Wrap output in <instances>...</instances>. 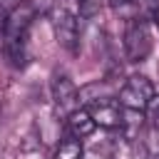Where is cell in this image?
<instances>
[{"mask_svg": "<svg viewBox=\"0 0 159 159\" xmlns=\"http://www.w3.org/2000/svg\"><path fill=\"white\" fill-rule=\"evenodd\" d=\"M139 2H142V10H144L147 20L149 17H159V0H139Z\"/></svg>", "mask_w": 159, "mask_h": 159, "instance_id": "obj_9", "label": "cell"}, {"mask_svg": "<svg viewBox=\"0 0 159 159\" xmlns=\"http://www.w3.org/2000/svg\"><path fill=\"white\" fill-rule=\"evenodd\" d=\"M114 7H119V5H127V2H132V0H109Z\"/></svg>", "mask_w": 159, "mask_h": 159, "instance_id": "obj_11", "label": "cell"}, {"mask_svg": "<svg viewBox=\"0 0 159 159\" xmlns=\"http://www.w3.org/2000/svg\"><path fill=\"white\" fill-rule=\"evenodd\" d=\"M52 102L60 114H70L80 104V89L67 75H55L52 80Z\"/></svg>", "mask_w": 159, "mask_h": 159, "instance_id": "obj_5", "label": "cell"}, {"mask_svg": "<svg viewBox=\"0 0 159 159\" xmlns=\"http://www.w3.org/2000/svg\"><path fill=\"white\" fill-rule=\"evenodd\" d=\"M52 30L57 42L67 50L75 52L77 50V37H80V22H77V10L70 5H57L52 12Z\"/></svg>", "mask_w": 159, "mask_h": 159, "instance_id": "obj_3", "label": "cell"}, {"mask_svg": "<svg viewBox=\"0 0 159 159\" xmlns=\"http://www.w3.org/2000/svg\"><path fill=\"white\" fill-rule=\"evenodd\" d=\"M67 127H70L72 137L84 139V137H89V134L94 132L97 122L92 119V112H89V109L80 107V109H75V112H70V114H67Z\"/></svg>", "mask_w": 159, "mask_h": 159, "instance_id": "obj_7", "label": "cell"}, {"mask_svg": "<svg viewBox=\"0 0 159 159\" xmlns=\"http://www.w3.org/2000/svg\"><path fill=\"white\" fill-rule=\"evenodd\" d=\"M82 142L77 137H70V139H62L57 152H55V159H82Z\"/></svg>", "mask_w": 159, "mask_h": 159, "instance_id": "obj_8", "label": "cell"}, {"mask_svg": "<svg viewBox=\"0 0 159 159\" xmlns=\"http://www.w3.org/2000/svg\"><path fill=\"white\" fill-rule=\"evenodd\" d=\"M92 112V119L97 122V127H104V129H114V127H122V107L104 99V102H97L89 107Z\"/></svg>", "mask_w": 159, "mask_h": 159, "instance_id": "obj_6", "label": "cell"}, {"mask_svg": "<svg viewBox=\"0 0 159 159\" xmlns=\"http://www.w3.org/2000/svg\"><path fill=\"white\" fill-rule=\"evenodd\" d=\"M32 20H35V7L30 2L15 5L2 20V35H5L2 45H5V55L12 67H22L27 60L25 45H27V32H30Z\"/></svg>", "mask_w": 159, "mask_h": 159, "instance_id": "obj_1", "label": "cell"}, {"mask_svg": "<svg viewBox=\"0 0 159 159\" xmlns=\"http://www.w3.org/2000/svg\"><path fill=\"white\" fill-rule=\"evenodd\" d=\"M152 97H154V87L142 75H132L124 82V87L119 89V104L124 109H139V112H144Z\"/></svg>", "mask_w": 159, "mask_h": 159, "instance_id": "obj_4", "label": "cell"}, {"mask_svg": "<svg viewBox=\"0 0 159 159\" xmlns=\"http://www.w3.org/2000/svg\"><path fill=\"white\" fill-rule=\"evenodd\" d=\"M154 47V35H152V27H149V20L147 17H134L127 22V30H124V52H127V60L129 62H142L149 57Z\"/></svg>", "mask_w": 159, "mask_h": 159, "instance_id": "obj_2", "label": "cell"}, {"mask_svg": "<svg viewBox=\"0 0 159 159\" xmlns=\"http://www.w3.org/2000/svg\"><path fill=\"white\" fill-rule=\"evenodd\" d=\"M147 112H149V117H152V119H157V122H159V94H154V97L149 99Z\"/></svg>", "mask_w": 159, "mask_h": 159, "instance_id": "obj_10", "label": "cell"}]
</instances>
